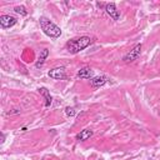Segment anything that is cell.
<instances>
[{"label": "cell", "instance_id": "14", "mask_svg": "<svg viewBox=\"0 0 160 160\" xmlns=\"http://www.w3.org/2000/svg\"><path fill=\"white\" fill-rule=\"evenodd\" d=\"M4 141H5V135L1 132V142H4Z\"/></svg>", "mask_w": 160, "mask_h": 160}, {"label": "cell", "instance_id": "10", "mask_svg": "<svg viewBox=\"0 0 160 160\" xmlns=\"http://www.w3.org/2000/svg\"><path fill=\"white\" fill-rule=\"evenodd\" d=\"M90 136H92V130H90V129H84V130H81V131L76 135V140H78V141H85V140H88Z\"/></svg>", "mask_w": 160, "mask_h": 160}, {"label": "cell", "instance_id": "12", "mask_svg": "<svg viewBox=\"0 0 160 160\" xmlns=\"http://www.w3.org/2000/svg\"><path fill=\"white\" fill-rule=\"evenodd\" d=\"M14 11L15 12H18V14H20V15H22V16H26L28 15V11H26V9L24 8V6H15V9H14Z\"/></svg>", "mask_w": 160, "mask_h": 160}, {"label": "cell", "instance_id": "1", "mask_svg": "<svg viewBox=\"0 0 160 160\" xmlns=\"http://www.w3.org/2000/svg\"><path fill=\"white\" fill-rule=\"evenodd\" d=\"M92 42V39L90 36H80L78 39H71L66 42L65 48L70 54H78L81 50L86 49Z\"/></svg>", "mask_w": 160, "mask_h": 160}, {"label": "cell", "instance_id": "4", "mask_svg": "<svg viewBox=\"0 0 160 160\" xmlns=\"http://www.w3.org/2000/svg\"><path fill=\"white\" fill-rule=\"evenodd\" d=\"M104 9H105L106 14H108L112 20L118 21V20L120 19V12H119V10H118L115 2H108V4H105Z\"/></svg>", "mask_w": 160, "mask_h": 160}, {"label": "cell", "instance_id": "5", "mask_svg": "<svg viewBox=\"0 0 160 160\" xmlns=\"http://www.w3.org/2000/svg\"><path fill=\"white\" fill-rule=\"evenodd\" d=\"M48 75H49L51 79H55V80H64V79H66V72H65V68H64V66L51 69V70L48 72Z\"/></svg>", "mask_w": 160, "mask_h": 160}, {"label": "cell", "instance_id": "9", "mask_svg": "<svg viewBox=\"0 0 160 160\" xmlns=\"http://www.w3.org/2000/svg\"><path fill=\"white\" fill-rule=\"evenodd\" d=\"M78 78H80V79H90V78H92V70H91V68L85 66V68L80 69L78 71Z\"/></svg>", "mask_w": 160, "mask_h": 160}, {"label": "cell", "instance_id": "6", "mask_svg": "<svg viewBox=\"0 0 160 160\" xmlns=\"http://www.w3.org/2000/svg\"><path fill=\"white\" fill-rule=\"evenodd\" d=\"M16 22H18V20L14 16H10V15H1L0 16V25L2 29L12 28Z\"/></svg>", "mask_w": 160, "mask_h": 160}, {"label": "cell", "instance_id": "13", "mask_svg": "<svg viewBox=\"0 0 160 160\" xmlns=\"http://www.w3.org/2000/svg\"><path fill=\"white\" fill-rule=\"evenodd\" d=\"M65 114H66V115H68L69 118H72V116H75L76 111H75V109H74V108L66 106V108H65Z\"/></svg>", "mask_w": 160, "mask_h": 160}, {"label": "cell", "instance_id": "11", "mask_svg": "<svg viewBox=\"0 0 160 160\" xmlns=\"http://www.w3.org/2000/svg\"><path fill=\"white\" fill-rule=\"evenodd\" d=\"M48 56H49V50H48V49H42V50L40 51V55H39V59H38L35 66H36V68H41V66L44 65L45 59H46Z\"/></svg>", "mask_w": 160, "mask_h": 160}, {"label": "cell", "instance_id": "7", "mask_svg": "<svg viewBox=\"0 0 160 160\" xmlns=\"http://www.w3.org/2000/svg\"><path fill=\"white\" fill-rule=\"evenodd\" d=\"M108 81H109V78H108L106 75H100V76H95V78H92L91 81H90V85H91L92 88L98 89V88L104 86Z\"/></svg>", "mask_w": 160, "mask_h": 160}, {"label": "cell", "instance_id": "8", "mask_svg": "<svg viewBox=\"0 0 160 160\" xmlns=\"http://www.w3.org/2000/svg\"><path fill=\"white\" fill-rule=\"evenodd\" d=\"M39 90V92L45 98V106L46 108H49L50 105H51V102H52V98H51V95H50V92H49V90L46 89V88H39L38 89Z\"/></svg>", "mask_w": 160, "mask_h": 160}, {"label": "cell", "instance_id": "3", "mask_svg": "<svg viewBox=\"0 0 160 160\" xmlns=\"http://www.w3.org/2000/svg\"><path fill=\"white\" fill-rule=\"evenodd\" d=\"M141 44H136L134 48H132V50H130L126 55H124V58H122V61L124 62H132V61H135V60H138V58L140 56V54H141Z\"/></svg>", "mask_w": 160, "mask_h": 160}, {"label": "cell", "instance_id": "2", "mask_svg": "<svg viewBox=\"0 0 160 160\" xmlns=\"http://www.w3.org/2000/svg\"><path fill=\"white\" fill-rule=\"evenodd\" d=\"M39 22H40V28H41L42 32H44L46 36H49V38H51V39H58V38H60V35H61V29H60L56 24H54L51 20H49V19L45 18V16H40Z\"/></svg>", "mask_w": 160, "mask_h": 160}]
</instances>
